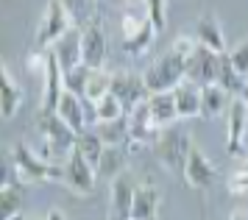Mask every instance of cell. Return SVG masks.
Returning a JSON list of instances; mask_svg holds the SVG:
<instances>
[{
  "label": "cell",
  "instance_id": "83f0119b",
  "mask_svg": "<svg viewBox=\"0 0 248 220\" xmlns=\"http://www.w3.org/2000/svg\"><path fill=\"white\" fill-rule=\"evenodd\" d=\"M217 84L226 89V92H232V95H240L243 89H246L248 78H243L240 73H237L234 67H232V62H229V56H220V67H217Z\"/></svg>",
  "mask_w": 248,
  "mask_h": 220
},
{
  "label": "cell",
  "instance_id": "4316f807",
  "mask_svg": "<svg viewBox=\"0 0 248 220\" xmlns=\"http://www.w3.org/2000/svg\"><path fill=\"white\" fill-rule=\"evenodd\" d=\"M92 114H95V126H98V123H112V120L125 117V106L109 92V95H103L101 100L92 103Z\"/></svg>",
  "mask_w": 248,
  "mask_h": 220
},
{
  "label": "cell",
  "instance_id": "f546056e",
  "mask_svg": "<svg viewBox=\"0 0 248 220\" xmlns=\"http://www.w3.org/2000/svg\"><path fill=\"white\" fill-rule=\"evenodd\" d=\"M90 76H92V67H87L84 62H81L78 67H73V70L64 73V89H70V92H76V95L84 98L87 84H90Z\"/></svg>",
  "mask_w": 248,
  "mask_h": 220
},
{
  "label": "cell",
  "instance_id": "ac0fdd59",
  "mask_svg": "<svg viewBox=\"0 0 248 220\" xmlns=\"http://www.w3.org/2000/svg\"><path fill=\"white\" fill-rule=\"evenodd\" d=\"M159 189L154 184H137V192H134V204H131V220H156L159 215Z\"/></svg>",
  "mask_w": 248,
  "mask_h": 220
},
{
  "label": "cell",
  "instance_id": "6da1fadb",
  "mask_svg": "<svg viewBox=\"0 0 248 220\" xmlns=\"http://www.w3.org/2000/svg\"><path fill=\"white\" fill-rule=\"evenodd\" d=\"M36 128L42 134V145H39L36 154L42 156V159H47V162L64 165V159L70 156V151L76 148V137L78 134L59 117V111H47V109H39V114H36Z\"/></svg>",
  "mask_w": 248,
  "mask_h": 220
},
{
  "label": "cell",
  "instance_id": "8992f818",
  "mask_svg": "<svg viewBox=\"0 0 248 220\" xmlns=\"http://www.w3.org/2000/svg\"><path fill=\"white\" fill-rule=\"evenodd\" d=\"M106 53H109L106 31H103L101 20L92 17L87 25H81V59H84V64L92 67V70H103Z\"/></svg>",
  "mask_w": 248,
  "mask_h": 220
},
{
  "label": "cell",
  "instance_id": "d590c367",
  "mask_svg": "<svg viewBox=\"0 0 248 220\" xmlns=\"http://www.w3.org/2000/svg\"><path fill=\"white\" fill-rule=\"evenodd\" d=\"M45 220H67V215H64L62 209H56V206H53V209H47V212H45Z\"/></svg>",
  "mask_w": 248,
  "mask_h": 220
},
{
  "label": "cell",
  "instance_id": "8fae6325",
  "mask_svg": "<svg viewBox=\"0 0 248 220\" xmlns=\"http://www.w3.org/2000/svg\"><path fill=\"white\" fill-rule=\"evenodd\" d=\"M134 176L120 173L117 178L109 181V212L114 215V220H131V204H134Z\"/></svg>",
  "mask_w": 248,
  "mask_h": 220
},
{
  "label": "cell",
  "instance_id": "5bb4252c",
  "mask_svg": "<svg viewBox=\"0 0 248 220\" xmlns=\"http://www.w3.org/2000/svg\"><path fill=\"white\" fill-rule=\"evenodd\" d=\"M62 92H64V73L59 67L56 56L47 50V62H45V70H42V109L56 111Z\"/></svg>",
  "mask_w": 248,
  "mask_h": 220
},
{
  "label": "cell",
  "instance_id": "4fadbf2b",
  "mask_svg": "<svg viewBox=\"0 0 248 220\" xmlns=\"http://www.w3.org/2000/svg\"><path fill=\"white\" fill-rule=\"evenodd\" d=\"M0 89H3L0 92V114H3V120H14L17 111L23 109V103H25V92L17 84L12 67L6 64V62L0 64Z\"/></svg>",
  "mask_w": 248,
  "mask_h": 220
},
{
  "label": "cell",
  "instance_id": "30bf717a",
  "mask_svg": "<svg viewBox=\"0 0 248 220\" xmlns=\"http://www.w3.org/2000/svg\"><path fill=\"white\" fill-rule=\"evenodd\" d=\"M112 95L123 103L125 114H128L134 106L145 103L151 92H148L142 76H134V73H112Z\"/></svg>",
  "mask_w": 248,
  "mask_h": 220
},
{
  "label": "cell",
  "instance_id": "d4e9b609",
  "mask_svg": "<svg viewBox=\"0 0 248 220\" xmlns=\"http://www.w3.org/2000/svg\"><path fill=\"white\" fill-rule=\"evenodd\" d=\"M125 156L128 151H123V145H117V148H106L101 156V162H98V176L101 178H117L120 173H125Z\"/></svg>",
  "mask_w": 248,
  "mask_h": 220
},
{
  "label": "cell",
  "instance_id": "ab89813d",
  "mask_svg": "<svg viewBox=\"0 0 248 220\" xmlns=\"http://www.w3.org/2000/svg\"><path fill=\"white\" fill-rule=\"evenodd\" d=\"M28 220H45V218H28Z\"/></svg>",
  "mask_w": 248,
  "mask_h": 220
},
{
  "label": "cell",
  "instance_id": "d6986e66",
  "mask_svg": "<svg viewBox=\"0 0 248 220\" xmlns=\"http://www.w3.org/2000/svg\"><path fill=\"white\" fill-rule=\"evenodd\" d=\"M232 100H234V95L226 92L220 84H206V87H201V114L206 120H215L223 111H229Z\"/></svg>",
  "mask_w": 248,
  "mask_h": 220
},
{
  "label": "cell",
  "instance_id": "1f68e13d",
  "mask_svg": "<svg viewBox=\"0 0 248 220\" xmlns=\"http://www.w3.org/2000/svg\"><path fill=\"white\" fill-rule=\"evenodd\" d=\"M67 11L73 14L76 25H87L92 20V9H95V0H62Z\"/></svg>",
  "mask_w": 248,
  "mask_h": 220
},
{
  "label": "cell",
  "instance_id": "836d02e7",
  "mask_svg": "<svg viewBox=\"0 0 248 220\" xmlns=\"http://www.w3.org/2000/svg\"><path fill=\"white\" fill-rule=\"evenodd\" d=\"M226 56H229V62H232V67H234L237 73L243 78H248V39H243V42L237 45V47H232Z\"/></svg>",
  "mask_w": 248,
  "mask_h": 220
},
{
  "label": "cell",
  "instance_id": "7a4b0ae2",
  "mask_svg": "<svg viewBox=\"0 0 248 220\" xmlns=\"http://www.w3.org/2000/svg\"><path fill=\"white\" fill-rule=\"evenodd\" d=\"M9 162L14 167V176L20 184H36V181H62L64 184V165L59 162H47L36 154L34 148L17 142L12 145Z\"/></svg>",
  "mask_w": 248,
  "mask_h": 220
},
{
  "label": "cell",
  "instance_id": "52a82bcc",
  "mask_svg": "<svg viewBox=\"0 0 248 220\" xmlns=\"http://www.w3.org/2000/svg\"><path fill=\"white\" fill-rule=\"evenodd\" d=\"M95 178H98V170L73 148L70 156L64 159V184L76 195H90L92 189H95Z\"/></svg>",
  "mask_w": 248,
  "mask_h": 220
},
{
  "label": "cell",
  "instance_id": "7402d4cb",
  "mask_svg": "<svg viewBox=\"0 0 248 220\" xmlns=\"http://www.w3.org/2000/svg\"><path fill=\"white\" fill-rule=\"evenodd\" d=\"M159 36V31H156V25L151 20H145L142 22V28L137 33H131V36H125L123 39V53L125 56H142V53H148L151 50V45H154V39Z\"/></svg>",
  "mask_w": 248,
  "mask_h": 220
},
{
  "label": "cell",
  "instance_id": "e575fe53",
  "mask_svg": "<svg viewBox=\"0 0 248 220\" xmlns=\"http://www.w3.org/2000/svg\"><path fill=\"white\" fill-rule=\"evenodd\" d=\"M198 47H201V42H198L195 36H187V33H181V36H176V39H173V47H170V50H176L179 56H184V59L190 62V56L195 53Z\"/></svg>",
  "mask_w": 248,
  "mask_h": 220
},
{
  "label": "cell",
  "instance_id": "603a6c76",
  "mask_svg": "<svg viewBox=\"0 0 248 220\" xmlns=\"http://www.w3.org/2000/svg\"><path fill=\"white\" fill-rule=\"evenodd\" d=\"M76 151H78V154L84 156V159L95 167V170H98V162H101L106 145H103V140L98 137V131H95V128H84V131L76 137Z\"/></svg>",
  "mask_w": 248,
  "mask_h": 220
},
{
  "label": "cell",
  "instance_id": "7c38bea8",
  "mask_svg": "<svg viewBox=\"0 0 248 220\" xmlns=\"http://www.w3.org/2000/svg\"><path fill=\"white\" fill-rule=\"evenodd\" d=\"M217 67H220V53H212L209 47H198L187 62V78L198 87L217 84Z\"/></svg>",
  "mask_w": 248,
  "mask_h": 220
},
{
  "label": "cell",
  "instance_id": "277c9868",
  "mask_svg": "<svg viewBox=\"0 0 248 220\" xmlns=\"http://www.w3.org/2000/svg\"><path fill=\"white\" fill-rule=\"evenodd\" d=\"M73 25H76V20H73V14L67 11L64 3L62 0H47L45 11L39 17V25H36V33H34L36 50H50Z\"/></svg>",
  "mask_w": 248,
  "mask_h": 220
},
{
  "label": "cell",
  "instance_id": "3957f363",
  "mask_svg": "<svg viewBox=\"0 0 248 220\" xmlns=\"http://www.w3.org/2000/svg\"><path fill=\"white\" fill-rule=\"evenodd\" d=\"M142 78H145V87L151 95L154 92H173L181 81H187V59L179 56L176 50H168L142 73Z\"/></svg>",
  "mask_w": 248,
  "mask_h": 220
},
{
  "label": "cell",
  "instance_id": "ffe728a7",
  "mask_svg": "<svg viewBox=\"0 0 248 220\" xmlns=\"http://www.w3.org/2000/svg\"><path fill=\"white\" fill-rule=\"evenodd\" d=\"M173 95H176L179 120H190V117H198V114H201V87L192 84L190 78L181 81L179 87L173 89Z\"/></svg>",
  "mask_w": 248,
  "mask_h": 220
},
{
  "label": "cell",
  "instance_id": "5b68a950",
  "mask_svg": "<svg viewBox=\"0 0 248 220\" xmlns=\"http://www.w3.org/2000/svg\"><path fill=\"white\" fill-rule=\"evenodd\" d=\"M190 148H192V142H190V137H187V131H176L173 126H168V128H162L159 140L154 142V154L159 156V162L168 170L179 173V170H184Z\"/></svg>",
  "mask_w": 248,
  "mask_h": 220
},
{
  "label": "cell",
  "instance_id": "8d00e7d4",
  "mask_svg": "<svg viewBox=\"0 0 248 220\" xmlns=\"http://www.w3.org/2000/svg\"><path fill=\"white\" fill-rule=\"evenodd\" d=\"M229 220H248V209H234L229 215Z\"/></svg>",
  "mask_w": 248,
  "mask_h": 220
},
{
  "label": "cell",
  "instance_id": "d6a6232c",
  "mask_svg": "<svg viewBox=\"0 0 248 220\" xmlns=\"http://www.w3.org/2000/svg\"><path fill=\"white\" fill-rule=\"evenodd\" d=\"M226 187H229V192L237 195V198H248V165L234 170L232 176L226 178Z\"/></svg>",
  "mask_w": 248,
  "mask_h": 220
},
{
  "label": "cell",
  "instance_id": "e0dca14e",
  "mask_svg": "<svg viewBox=\"0 0 248 220\" xmlns=\"http://www.w3.org/2000/svg\"><path fill=\"white\" fill-rule=\"evenodd\" d=\"M195 39L203 45V47H209L212 53H229V47H226V33L220 28V22L215 14H201L198 20H195Z\"/></svg>",
  "mask_w": 248,
  "mask_h": 220
},
{
  "label": "cell",
  "instance_id": "9a60e30c",
  "mask_svg": "<svg viewBox=\"0 0 248 220\" xmlns=\"http://www.w3.org/2000/svg\"><path fill=\"white\" fill-rule=\"evenodd\" d=\"M56 111H59V117L67 123L76 134H81L84 128H90V120H87V100L81 98V95H76V92L64 89L62 98H59Z\"/></svg>",
  "mask_w": 248,
  "mask_h": 220
},
{
  "label": "cell",
  "instance_id": "ba28073f",
  "mask_svg": "<svg viewBox=\"0 0 248 220\" xmlns=\"http://www.w3.org/2000/svg\"><path fill=\"white\" fill-rule=\"evenodd\" d=\"M184 181L190 184L192 189H209L217 181V170L209 162V156L203 154L198 145H192L190 154H187V162H184V170H181Z\"/></svg>",
  "mask_w": 248,
  "mask_h": 220
},
{
  "label": "cell",
  "instance_id": "9c48e42d",
  "mask_svg": "<svg viewBox=\"0 0 248 220\" xmlns=\"http://www.w3.org/2000/svg\"><path fill=\"white\" fill-rule=\"evenodd\" d=\"M246 126H248V103L243 98H234L229 111H226V154L229 156H243Z\"/></svg>",
  "mask_w": 248,
  "mask_h": 220
},
{
  "label": "cell",
  "instance_id": "60d3db41",
  "mask_svg": "<svg viewBox=\"0 0 248 220\" xmlns=\"http://www.w3.org/2000/svg\"><path fill=\"white\" fill-rule=\"evenodd\" d=\"M246 165H248V162H246Z\"/></svg>",
  "mask_w": 248,
  "mask_h": 220
},
{
  "label": "cell",
  "instance_id": "f35d334b",
  "mask_svg": "<svg viewBox=\"0 0 248 220\" xmlns=\"http://www.w3.org/2000/svg\"><path fill=\"white\" fill-rule=\"evenodd\" d=\"M237 98H243V100H246V103H248V84H246V89H243V92H240Z\"/></svg>",
  "mask_w": 248,
  "mask_h": 220
},
{
  "label": "cell",
  "instance_id": "cb8c5ba5",
  "mask_svg": "<svg viewBox=\"0 0 248 220\" xmlns=\"http://www.w3.org/2000/svg\"><path fill=\"white\" fill-rule=\"evenodd\" d=\"M23 195H25V184L3 181V187H0V215H3V220L23 212Z\"/></svg>",
  "mask_w": 248,
  "mask_h": 220
},
{
  "label": "cell",
  "instance_id": "74e56055",
  "mask_svg": "<svg viewBox=\"0 0 248 220\" xmlns=\"http://www.w3.org/2000/svg\"><path fill=\"white\" fill-rule=\"evenodd\" d=\"M6 220H28V218H25L23 212H17V215H12V218H6Z\"/></svg>",
  "mask_w": 248,
  "mask_h": 220
},
{
  "label": "cell",
  "instance_id": "f1b7e54d",
  "mask_svg": "<svg viewBox=\"0 0 248 220\" xmlns=\"http://www.w3.org/2000/svg\"><path fill=\"white\" fill-rule=\"evenodd\" d=\"M112 92V73H106V70H92L90 76V84H87V92H84V100H101L103 95H109Z\"/></svg>",
  "mask_w": 248,
  "mask_h": 220
},
{
  "label": "cell",
  "instance_id": "4dcf8cb0",
  "mask_svg": "<svg viewBox=\"0 0 248 220\" xmlns=\"http://www.w3.org/2000/svg\"><path fill=\"white\" fill-rule=\"evenodd\" d=\"M168 6H170V0H145V14H148V20L156 25L159 33L165 31V25H168Z\"/></svg>",
  "mask_w": 248,
  "mask_h": 220
},
{
  "label": "cell",
  "instance_id": "44dd1931",
  "mask_svg": "<svg viewBox=\"0 0 248 220\" xmlns=\"http://www.w3.org/2000/svg\"><path fill=\"white\" fill-rule=\"evenodd\" d=\"M148 109H151V117L159 128H168L179 120V109H176V95L173 92H154L148 95Z\"/></svg>",
  "mask_w": 248,
  "mask_h": 220
},
{
  "label": "cell",
  "instance_id": "484cf974",
  "mask_svg": "<svg viewBox=\"0 0 248 220\" xmlns=\"http://www.w3.org/2000/svg\"><path fill=\"white\" fill-rule=\"evenodd\" d=\"M98 137L103 140L106 148H117V145H125L128 142V120L120 117V120H112V123H98V126H92Z\"/></svg>",
  "mask_w": 248,
  "mask_h": 220
},
{
  "label": "cell",
  "instance_id": "2e32d148",
  "mask_svg": "<svg viewBox=\"0 0 248 220\" xmlns=\"http://www.w3.org/2000/svg\"><path fill=\"white\" fill-rule=\"evenodd\" d=\"M50 53L56 56L59 67H62V73H67L73 67H78L84 59H81V25H73L62 39H59L53 47H50Z\"/></svg>",
  "mask_w": 248,
  "mask_h": 220
}]
</instances>
